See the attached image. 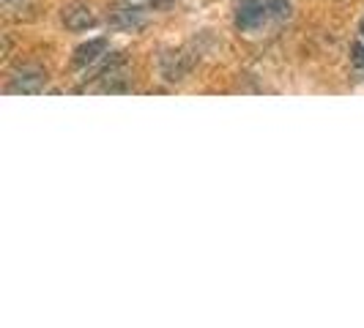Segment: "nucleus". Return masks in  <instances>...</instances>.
<instances>
[{"mask_svg": "<svg viewBox=\"0 0 364 328\" xmlns=\"http://www.w3.org/2000/svg\"><path fill=\"white\" fill-rule=\"evenodd\" d=\"M272 19V0H241L236 11L238 31H257Z\"/></svg>", "mask_w": 364, "mask_h": 328, "instance_id": "obj_1", "label": "nucleus"}, {"mask_svg": "<svg viewBox=\"0 0 364 328\" xmlns=\"http://www.w3.org/2000/svg\"><path fill=\"white\" fill-rule=\"evenodd\" d=\"M47 85V72L41 66H22L11 74L9 91L11 93H38Z\"/></svg>", "mask_w": 364, "mask_h": 328, "instance_id": "obj_2", "label": "nucleus"}, {"mask_svg": "<svg viewBox=\"0 0 364 328\" xmlns=\"http://www.w3.org/2000/svg\"><path fill=\"white\" fill-rule=\"evenodd\" d=\"M107 53H109L107 38H91L88 44H80V47L74 50V66H77V69H93Z\"/></svg>", "mask_w": 364, "mask_h": 328, "instance_id": "obj_3", "label": "nucleus"}, {"mask_svg": "<svg viewBox=\"0 0 364 328\" xmlns=\"http://www.w3.org/2000/svg\"><path fill=\"white\" fill-rule=\"evenodd\" d=\"M99 19H96V14H93V9H88V6H82V3H77V6H69V9H63V25L69 28V31H88V28H93Z\"/></svg>", "mask_w": 364, "mask_h": 328, "instance_id": "obj_4", "label": "nucleus"}, {"mask_svg": "<svg viewBox=\"0 0 364 328\" xmlns=\"http://www.w3.org/2000/svg\"><path fill=\"white\" fill-rule=\"evenodd\" d=\"M189 69H192V60L183 58V53H170L162 58V74H164V80H170V82L183 80V77L189 74Z\"/></svg>", "mask_w": 364, "mask_h": 328, "instance_id": "obj_5", "label": "nucleus"}, {"mask_svg": "<svg viewBox=\"0 0 364 328\" xmlns=\"http://www.w3.org/2000/svg\"><path fill=\"white\" fill-rule=\"evenodd\" d=\"M143 19L146 17H143V11H140V9H121V11H115L112 25L129 31V28H140V25H143Z\"/></svg>", "mask_w": 364, "mask_h": 328, "instance_id": "obj_6", "label": "nucleus"}, {"mask_svg": "<svg viewBox=\"0 0 364 328\" xmlns=\"http://www.w3.org/2000/svg\"><path fill=\"white\" fill-rule=\"evenodd\" d=\"M291 17V0H272V19L274 22H285Z\"/></svg>", "mask_w": 364, "mask_h": 328, "instance_id": "obj_7", "label": "nucleus"}, {"mask_svg": "<svg viewBox=\"0 0 364 328\" xmlns=\"http://www.w3.org/2000/svg\"><path fill=\"white\" fill-rule=\"evenodd\" d=\"M350 63H353L359 72H364V47L362 44H353V47H350Z\"/></svg>", "mask_w": 364, "mask_h": 328, "instance_id": "obj_8", "label": "nucleus"}, {"mask_svg": "<svg viewBox=\"0 0 364 328\" xmlns=\"http://www.w3.org/2000/svg\"><path fill=\"white\" fill-rule=\"evenodd\" d=\"M359 33H362V38H364V19H362V25H359Z\"/></svg>", "mask_w": 364, "mask_h": 328, "instance_id": "obj_9", "label": "nucleus"}, {"mask_svg": "<svg viewBox=\"0 0 364 328\" xmlns=\"http://www.w3.org/2000/svg\"><path fill=\"white\" fill-rule=\"evenodd\" d=\"M3 3H14V0H3Z\"/></svg>", "mask_w": 364, "mask_h": 328, "instance_id": "obj_10", "label": "nucleus"}]
</instances>
